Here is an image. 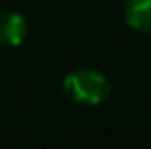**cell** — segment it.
<instances>
[{
    "instance_id": "cell-2",
    "label": "cell",
    "mask_w": 151,
    "mask_h": 149,
    "mask_svg": "<svg viewBox=\"0 0 151 149\" xmlns=\"http://www.w3.org/2000/svg\"><path fill=\"white\" fill-rule=\"evenodd\" d=\"M27 37V21L19 12H0V47H19Z\"/></svg>"
},
{
    "instance_id": "cell-3",
    "label": "cell",
    "mask_w": 151,
    "mask_h": 149,
    "mask_svg": "<svg viewBox=\"0 0 151 149\" xmlns=\"http://www.w3.org/2000/svg\"><path fill=\"white\" fill-rule=\"evenodd\" d=\"M127 25L139 33H151V0H125Z\"/></svg>"
},
{
    "instance_id": "cell-1",
    "label": "cell",
    "mask_w": 151,
    "mask_h": 149,
    "mask_svg": "<svg viewBox=\"0 0 151 149\" xmlns=\"http://www.w3.org/2000/svg\"><path fill=\"white\" fill-rule=\"evenodd\" d=\"M63 90L78 104L96 106L102 104L110 96V82L108 78L92 68H78L65 76Z\"/></svg>"
}]
</instances>
